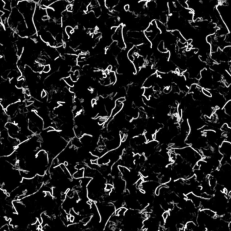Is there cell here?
Instances as JSON below:
<instances>
[{
    "instance_id": "cell-9",
    "label": "cell",
    "mask_w": 231,
    "mask_h": 231,
    "mask_svg": "<svg viewBox=\"0 0 231 231\" xmlns=\"http://www.w3.org/2000/svg\"><path fill=\"white\" fill-rule=\"evenodd\" d=\"M179 126V133H182L185 135H188L191 132V127H190L189 121L187 120H183L180 122Z\"/></svg>"
},
{
    "instance_id": "cell-15",
    "label": "cell",
    "mask_w": 231,
    "mask_h": 231,
    "mask_svg": "<svg viewBox=\"0 0 231 231\" xmlns=\"http://www.w3.org/2000/svg\"><path fill=\"white\" fill-rule=\"evenodd\" d=\"M155 21H156V25H157V29L159 30L160 33H166V32H167L168 29H167V27H166V24L162 23L158 20H157Z\"/></svg>"
},
{
    "instance_id": "cell-27",
    "label": "cell",
    "mask_w": 231,
    "mask_h": 231,
    "mask_svg": "<svg viewBox=\"0 0 231 231\" xmlns=\"http://www.w3.org/2000/svg\"><path fill=\"white\" fill-rule=\"evenodd\" d=\"M170 213L169 211H164L162 213V218L166 221V220L170 217Z\"/></svg>"
},
{
    "instance_id": "cell-2",
    "label": "cell",
    "mask_w": 231,
    "mask_h": 231,
    "mask_svg": "<svg viewBox=\"0 0 231 231\" xmlns=\"http://www.w3.org/2000/svg\"><path fill=\"white\" fill-rule=\"evenodd\" d=\"M28 122H29V129L33 135H38L44 130V120L38 115L35 110H32L28 114Z\"/></svg>"
},
{
    "instance_id": "cell-16",
    "label": "cell",
    "mask_w": 231,
    "mask_h": 231,
    "mask_svg": "<svg viewBox=\"0 0 231 231\" xmlns=\"http://www.w3.org/2000/svg\"><path fill=\"white\" fill-rule=\"evenodd\" d=\"M157 49L159 52L160 53H165L168 51L167 48H166L165 43L164 42V41H159L158 43V44L157 45Z\"/></svg>"
},
{
    "instance_id": "cell-7",
    "label": "cell",
    "mask_w": 231,
    "mask_h": 231,
    "mask_svg": "<svg viewBox=\"0 0 231 231\" xmlns=\"http://www.w3.org/2000/svg\"><path fill=\"white\" fill-rule=\"evenodd\" d=\"M218 151L223 157L231 158V142L224 141L220 145Z\"/></svg>"
},
{
    "instance_id": "cell-5",
    "label": "cell",
    "mask_w": 231,
    "mask_h": 231,
    "mask_svg": "<svg viewBox=\"0 0 231 231\" xmlns=\"http://www.w3.org/2000/svg\"><path fill=\"white\" fill-rule=\"evenodd\" d=\"M70 4L67 0H57L51 4L49 7L54 10L55 12L62 14L66 10V8Z\"/></svg>"
},
{
    "instance_id": "cell-17",
    "label": "cell",
    "mask_w": 231,
    "mask_h": 231,
    "mask_svg": "<svg viewBox=\"0 0 231 231\" xmlns=\"http://www.w3.org/2000/svg\"><path fill=\"white\" fill-rule=\"evenodd\" d=\"M185 227L186 230L189 231H194L196 229V228H197V225H196L193 221H188Z\"/></svg>"
},
{
    "instance_id": "cell-23",
    "label": "cell",
    "mask_w": 231,
    "mask_h": 231,
    "mask_svg": "<svg viewBox=\"0 0 231 231\" xmlns=\"http://www.w3.org/2000/svg\"><path fill=\"white\" fill-rule=\"evenodd\" d=\"M114 185L112 183H107L105 185V187H104V190L105 192H107V193H111V192L113 191L114 189Z\"/></svg>"
},
{
    "instance_id": "cell-28",
    "label": "cell",
    "mask_w": 231,
    "mask_h": 231,
    "mask_svg": "<svg viewBox=\"0 0 231 231\" xmlns=\"http://www.w3.org/2000/svg\"><path fill=\"white\" fill-rule=\"evenodd\" d=\"M47 96V93L45 90H42L41 91V93H40V97L42 99H44L46 98Z\"/></svg>"
},
{
    "instance_id": "cell-20",
    "label": "cell",
    "mask_w": 231,
    "mask_h": 231,
    "mask_svg": "<svg viewBox=\"0 0 231 231\" xmlns=\"http://www.w3.org/2000/svg\"><path fill=\"white\" fill-rule=\"evenodd\" d=\"M63 80H64V81L65 82L66 85L67 86H68V87H70V88L73 87H74V86L75 83H74V81H72V79H71L70 76H68V77H64V79H63Z\"/></svg>"
},
{
    "instance_id": "cell-19",
    "label": "cell",
    "mask_w": 231,
    "mask_h": 231,
    "mask_svg": "<svg viewBox=\"0 0 231 231\" xmlns=\"http://www.w3.org/2000/svg\"><path fill=\"white\" fill-rule=\"evenodd\" d=\"M127 212V209L124 207H121V208H118L117 210H116L115 211V214L118 216H125L126 213Z\"/></svg>"
},
{
    "instance_id": "cell-22",
    "label": "cell",
    "mask_w": 231,
    "mask_h": 231,
    "mask_svg": "<svg viewBox=\"0 0 231 231\" xmlns=\"http://www.w3.org/2000/svg\"><path fill=\"white\" fill-rule=\"evenodd\" d=\"M222 51H223L224 53H225V54L231 60V45H228L227 46H226L223 49H222Z\"/></svg>"
},
{
    "instance_id": "cell-1",
    "label": "cell",
    "mask_w": 231,
    "mask_h": 231,
    "mask_svg": "<svg viewBox=\"0 0 231 231\" xmlns=\"http://www.w3.org/2000/svg\"><path fill=\"white\" fill-rule=\"evenodd\" d=\"M177 155H180L183 160L191 166L196 164L202 159V155L199 152L196 151L191 146H186L183 148L174 149Z\"/></svg>"
},
{
    "instance_id": "cell-25",
    "label": "cell",
    "mask_w": 231,
    "mask_h": 231,
    "mask_svg": "<svg viewBox=\"0 0 231 231\" xmlns=\"http://www.w3.org/2000/svg\"><path fill=\"white\" fill-rule=\"evenodd\" d=\"M91 219V216H84L83 218L81 220V222L83 223L84 225H87L88 224V222H90Z\"/></svg>"
},
{
    "instance_id": "cell-11",
    "label": "cell",
    "mask_w": 231,
    "mask_h": 231,
    "mask_svg": "<svg viewBox=\"0 0 231 231\" xmlns=\"http://www.w3.org/2000/svg\"><path fill=\"white\" fill-rule=\"evenodd\" d=\"M155 91L153 87H147V88H143V97L145 98L146 99H150L152 97L155 95Z\"/></svg>"
},
{
    "instance_id": "cell-4",
    "label": "cell",
    "mask_w": 231,
    "mask_h": 231,
    "mask_svg": "<svg viewBox=\"0 0 231 231\" xmlns=\"http://www.w3.org/2000/svg\"><path fill=\"white\" fill-rule=\"evenodd\" d=\"M5 128L10 137L16 139L20 133V128L16 123L10 121L8 122L5 125Z\"/></svg>"
},
{
    "instance_id": "cell-6",
    "label": "cell",
    "mask_w": 231,
    "mask_h": 231,
    "mask_svg": "<svg viewBox=\"0 0 231 231\" xmlns=\"http://www.w3.org/2000/svg\"><path fill=\"white\" fill-rule=\"evenodd\" d=\"M126 101L125 98H118L115 100V105H114V108L112 109L111 114H110V118H113L114 116H116L118 114H119L120 112H121L122 110L124 107V103Z\"/></svg>"
},
{
    "instance_id": "cell-12",
    "label": "cell",
    "mask_w": 231,
    "mask_h": 231,
    "mask_svg": "<svg viewBox=\"0 0 231 231\" xmlns=\"http://www.w3.org/2000/svg\"><path fill=\"white\" fill-rule=\"evenodd\" d=\"M106 72H105V74H106V77L108 78L110 84H111V85H114V84H116L118 79L116 72L114 70L106 71Z\"/></svg>"
},
{
    "instance_id": "cell-26",
    "label": "cell",
    "mask_w": 231,
    "mask_h": 231,
    "mask_svg": "<svg viewBox=\"0 0 231 231\" xmlns=\"http://www.w3.org/2000/svg\"><path fill=\"white\" fill-rule=\"evenodd\" d=\"M202 93L204 95H205L207 98H211V93L209 89H207V88H202Z\"/></svg>"
},
{
    "instance_id": "cell-18",
    "label": "cell",
    "mask_w": 231,
    "mask_h": 231,
    "mask_svg": "<svg viewBox=\"0 0 231 231\" xmlns=\"http://www.w3.org/2000/svg\"><path fill=\"white\" fill-rule=\"evenodd\" d=\"M223 110L228 116H231V100H228L224 105Z\"/></svg>"
},
{
    "instance_id": "cell-13",
    "label": "cell",
    "mask_w": 231,
    "mask_h": 231,
    "mask_svg": "<svg viewBox=\"0 0 231 231\" xmlns=\"http://www.w3.org/2000/svg\"><path fill=\"white\" fill-rule=\"evenodd\" d=\"M70 145L75 149L81 148L82 147L81 139H80V138H78L77 137H74L70 140Z\"/></svg>"
},
{
    "instance_id": "cell-14",
    "label": "cell",
    "mask_w": 231,
    "mask_h": 231,
    "mask_svg": "<svg viewBox=\"0 0 231 231\" xmlns=\"http://www.w3.org/2000/svg\"><path fill=\"white\" fill-rule=\"evenodd\" d=\"M85 176V169L77 170L74 174H72V178L75 180H80Z\"/></svg>"
},
{
    "instance_id": "cell-21",
    "label": "cell",
    "mask_w": 231,
    "mask_h": 231,
    "mask_svg": "<svg viewBox=\"0 0 231 231\" xmlns=\"http://www.w3.org/2000/svg\"><path fill=\"white\" fill-rule=\"evenodd\" d=\"M75 28H74L72 26H66L64 29V32L68 34L69 37H70L72 34L74 33Z\"/></svg>"
},
{
    "instance_id": "cell-24",
    "label": "cell",
    "mask_w": 231,
    "mask_h": 231,
    "mask_svg": "<svg viewBox=\"0 0 231 231\" xmlns=\"http://www.w3.org/2000/svg\"><path fill=\"white\" fill-rule=\"evenodd\" d=\"M51 65L49 64H45L44 66V68H43V74H48L51 72Z\"/></svg>"
},
{
    "instance_id": "cell-10",
    "label": "cell",
    "mask_w": 231,
    "mask_h": 231,
    "mask_svg": "<svg viewBox=\"0 0 231 231\" xmlns=\"http://www.w3.org/2000/svg\"><path fill=\"white\" fill-rule=\"evenodd\" d=\"M222 83L226 87L231 85V74L228 71H225L222 74Z\"/></svg>"
},
{
    "instance_id": "cell-3",
    "label": "cell",
    "mask_w": 231,
    "mask_h": 231,
    "mask_svg": "<svg viewBox=\"0 0 231 231\" xmlns=\"http://www.w3.org/2000/svg\"><path fill=\"white\" fill-rule=\"evenodd\" d=\"M112 41L117 44L118 46L121 49H124L126 48V44H125L124 36H123V26L119 25L115 32L112 36Z\"/></svg>"
},
{
    "instance_id": "cell-8",
    "label": "cell",
    "mask_w": 231,
    "mask_h": 231,
    "mask_svg": "<svg viewBox=\"0 0 231 231\" xmlns=\"http://www.w3.org/2000/svg\"><path fill=\"white\" fill-rule=\"evenodd\" d=\"M159 77L157 72H155L154 74H151L150 77H148L145 80L143 83V88L147 87H153L155 85H156L157 82L159 81Z\"/></svg>"
}]
</instances>
